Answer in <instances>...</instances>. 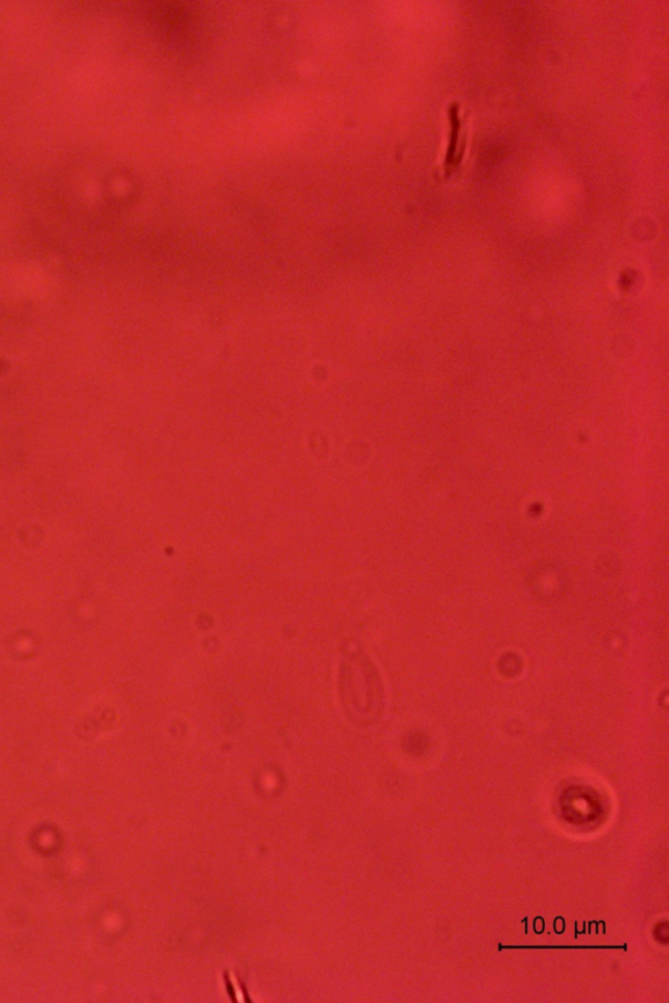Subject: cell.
Returning <instances> with one entry per match:
<instances>
[{"label":"cell","instance_id":"6da1fadb","mask_svg":"<svg viewBox=\"0 0 669 1003\" xmlns=\"http://www.w3.org/2000/svg\"><path fill=\"white\" fill-rule=\"evenodd\" d=\"M507 949H570V950H576V949H613V950L622 949V950H627L628 947H627V944H622V947H501V944H500V950H507Z\"/></svg>","mask_w":669,"mask_h":1003}]
</instances>
